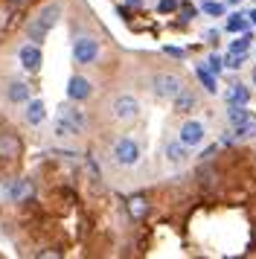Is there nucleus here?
Listing matches in <instances>:
<instances>
[{
    "label": "nucleus",
    "instance_id": "nucleus-30",
    "mask_svg": "<svg viewBox=\"0 0 256 259\" xmlns=\"http://www.w3.org/2000/svg\"><path fill=\"white\" fill-rule=\"evenodd\" d=\"M247 18H250V21H253V24H256V12H250V15H247Z\"/></svg>",
    "mask_w": 256,
    "mask_h": 259
},
{
    "label": "nucleus",
    "instance_id": "nucleus-12",
    "mask_svg": "<svg viewBox=\"0 0 256 259\" xmlns=\"http://www.w3.org/2000/svg\"><path fill=\"white\" fill-rule=\"evenodd\" d=\"M250 102V91L244 84H233L227 91V105H247Z\"/></svg>",
    "mask_w": 256,
    "mask_h": 259
},
{
    "label": "nucleus",
    "instance_id": "nucleus-22",
    "mask_svg": "<svg viewBox=\"0 0 256 259\" xmlns=\"http://www.w3.org/2000/svg\"><path fill=\"white\" fill-rule=\"evenodd\" d=\"M192 105H195V96L192 94H181L178 99H175V111H181V114H186V111H192Z\"/></svg>",
    "mask_w": 256,
    "mask_h": 259
},
{
    "label": "nucleus",
    "instance_id": "nucleus-8",
    "mask_svg": "<svg viewBox=\"0 0 256 259\" xmlns=\"http://www.w3.org/2000/svg\"><path fill=\"white\" fill-rule=\"evenodd\" d=\"M91 82L84 79V76H73L70 79V84H67V96L73 99V102H81V99H88L91 96Z\"/></svg>",
    "mask_w": 256,
    "mask_h": 259
},
{
    "label": "nucleus",
    "instance_id": "nucleus-24",
    "mask_svg": "<svg viewBox=\"0 0 256 259\" xmlns=\"http://www.w3.org/2000/svg\"><path fill=\"white\" fill-rule=\"evenodd\" d=\"M12 195H15V181H0V204L12 201Z\"/></svg>",
    "mask_w": 256,
    "mask_h": 259
},
{
    "label": "nucleus",
    "instance_id": "nucleus-32",
    "mask_svg": "<svg viewBox=\"0 0 256 259\" xmlns=\"http://www.w3.org/2000/svg\"><path fill=\"white\" fill-rule=\"evenodd\" d=\"M230 3H239V0H230Z\"/></svg>",
    "mask_w": 256,
    "mask_h": 259
},
{
    "label": "nucleus",
    "instance_id": "nucleus-2",
    "mask_svg": "<svg viewBox=\"0 0 256 259\" xmlns=\"http://www.w3.org/2000/svg\"><path fill=\"white\" fill-rule=\"evenodd\" d=\"M151 91L157 94V99H169V102H175L186 88H184V82H181L175 73H157V76L151 79Z\"/></svg>",
    "mask_w": 256,
    "mask_h": 259
},
{
    "label": "nucleus",
    "instance_id": "nucleus-26",
    "mask_svg": "<svg viewBox=\"0 0 256 259\" xmlns=\"http://www.w3.org/2000/svg\"><path fill=\"white\" fill-rule=\"evenodd\" d=\"M204 12H207V15H221L224 9H221L219 3H212V0H207V3H204Z\"/></svg>",
    "mask_w": 256,
    "mask_h": 259
},
{
    "label": "nucleus",
    "instance_id": "nucleus-19",
    "mask_svg": "<svg viewBox=\"0 0 256 259\" xmlns=\"http://www.w3.org/2000/svg\"><path fill=\"white\" fill-rule=\"evenodd\" d=\"M198 79H201V84H204V88H207L209 94H216V91H219V88H216V73L209 70V67H198Z\"/></svg>",
    "mask_w": 256,
    "mask_h": 259
},
{
    "label": "nucleus",
    "instance_id": "nucleus-23",
    "mask_svg": "<svg viewBox=\"0 0 256 259\" xmlns=\"http://www.w3.org/2000/svg\"><path fill=\"white\" fill-rule=\"evenodd\" d=\"M244 29H247L244 15H233L230 21H227V32H244Z\"/></svg>",
    "mask_w": 256,
    "mask_h": 259
},
{
    "label": "nucleus",
    "instance_id": "nucleus-11",
    "mask_svg": "<svg viewBox=\"0 0 256 259\" xmlns=\"http://www.w3.org/2000/svg\"><path fill=\"white\" fill-rule=\"evenodd\" d=\"M47 119V108L41 99H32V102H26V122L29 125H41Z\"/></svg>",
    "mask_w": 256,
    "mask_h": 259
},
{
    "label": "nucleus",
    "instance_id": "nucleus-17",
    "mask_svg": "<svg viewBox=\"0 0 256 259\" xmlns=\"http://www.w3.org/2000/svg\"><path fill=\"white\" fill-rule=\"evenodd\" d=\"M9 99L12 102H29V88L23 82H12L9 84Z\"/></svg>",
    "mask_w": 256,
    "mask_h": 259
},
{
    "label": "nucleus",
    "instance_id": "nucleus-27",
    "mask_svg": "<svg viewBox=\"0 0 256 259\" xmlns=\"http://www.w3.org/2000/svg\"><path fill=\"white\" fill-rule=\"evenodd\" d=\"M207 67H209L212 73H219L221 67H224V64H221V59H219V56H209V59H207Z\"/></svg>",
    "mask_w": 256,
    "mask_h": 259
},
{
    "label": "nucleus",
    "instance_id": "nucleus-7",
    "mask_svg": "<svg viewBox=\"0 0 256 259\" xmlns=\"http://www.w3.org/2000/svg\"><path fill=\"white\" fill-rule=\"evenodd\" d=\"M18 59H21L23 70L35 73L38 67H41V50L35 47V44H23V47H21V53H18Z\"/></svg>",
    "mask_w": 256,
    "mask_h": 259
},
{
    "label": "nucleus",
    "instance_id": "nucleus-5",
    "mask_svg": "<svg viewBox=\"0 0 256 259\" xmlns=\"http://www.w3.org/2000/svg\"><path fill=\"white\" fill-rule=\"evenodd\" d=\"M73 59L79 61V64H93V61L99 59V41H93V38H79V41L73 44Z\"/></svg>",
    "mask_w": 256,
    "mask_h": 259
},
{
    "label": "nucleus",
    "instance_id": "nucleus-15",
    "mask_svg": "<svg viewBox=\"0 0 256 259\" xmlns=\"http://www.w3.org/2000/svg\"><path fill=\"white\" fill-rule=\"evenodd\" d=\"M58 114H61V117H67L79 131L84 128V122H88V119H84V114H81L79 108H73V105H61V108H58Z\"/></svg>",
    "mask_w": 256,
    "mask_h": 259
},
{
    "label": "nucleus",
    "instance_id": "nucleus-18",
    "mask_svg": "<svg viewBox=\"0 0 256 259\" xmlns=\"http://www.w3.org/2000/svg\"><path fill=\"white\" fill-rule=\"evenodd\" d=\"M56 134H58V137H73V134H79V128H76L67 117H61V114H58V117H56Z\"/></svg>",
    "mask_w": 256,
    "mask_h": 259
},
{
    "label": "nucleus",
    "instance_id": "nucleus-14",
    "mask_svg": "<svg viewBox=\"0 0 256 259\" xmlns=\"http://www.w3.org/2000/svg\"><path fill=\"white\" fill-rule=\"evenodd\" d=\"M128 212H131L134 219H143V215L149 212V201H146V195H131V198H128Z\"/></svg>",
    "mask_w": 256,
    "mask_h": 259
},
{
    "label": "nucleus",
    "instance_id": "nucleus-3",
    "mask_svg": "<svg viewBox=\"0 0 256 259\" xmlns=\"http://www.w3.org/2000/svg\"><path fill=\"white\" fill-rule=\"evenodd\" d=\"M137 114H140V102L134 99V96L122 94V96H116L114 102H111V117L119 119V122H128V119H134Z\"/></svg>",
    "mask_w": 256,
    "mask_h": 259
},
{
    "label": "nucleus",
    "instance_id": "nucleus-4",
    "mask_svg": "<svg viewBox=\"0 0 256 259\" xmlns=\"http://www.w3.org/2000/svg\"><path fill=\"white\" fill-rule=\"evenodd\" d=\"M114 160L119 166H134L140 160V146L131 137H122V140H116L114 146Z\"/></svg>",
    "mask_w": 256,
    "mask_h": 259
},
{
    "label": "nucleus",
    "instance_id": "nucleus-21",
    "mask_svg": "<svg viewBox=\"0 0 256 259\" xmlns=\"http://www.w3.org/2000/svg\"><path fill=\"white\" fill-rule=\"evenodd\" d=\"M32 195V184L29 181H15V195H12V201H23Z\"/></svg>",
    "mask_w": 256,
    "mask_h": 259
},
{
    "label": "nucleus",
    "instance_id": "nucleus-28",
    "mask_svg": "<svg viewBox=\"0 0 256 259\" xmlns=\"http://www.w3.org/2000/svg\"><path fill=\"white\" fill-rule=\"evenodd\" d=\"M160 9H163V12H172V9H175V0H160Z\"/></svg>",
    "mask_w": 256,
    "mask_h": 259
},
{
    "label": "nucleus",
    "instance_id": "nucleus-20",
    "mask_svg": "<svg viewBox=\"0 0 256 259\" xmlns=\"http://www.w3.org/2000/svg\"><path fill=\"white\" fill-rule=\"evenodd\" d=\"M250 41H253V38H250V32H247V35H242L239 41H233L230 47H227V53H236V56H247V53H250Z\"/></svg>",
    "mask_w": 256,
    "mask_h": 259
},
{
    "label": "nucleus",
    "instance_id": "nucleus-10",
    "mask_svg": "<svg viewBox=\"0 0 256 259\" xmlns=\"http://www.w3.org/2000/svg\"><path fill=\"white\" fill-rule=\"evenodd\" d=\"M21 154V140L15 134H0V157H18Z\"/></svg>",
    "mask_w": 256,
    "mask_h": 259
},
{
    "label": "nucleus",
    "instance_id": "nucleus-6",
    "mask_svg": "<svg viewBox=\"0 0 256 259\" xmlns=\"http://www.w3.org/2000/svg\"><path fill=\"white\" fill-rule=\"evenodd\" d=\"M204 122H198V119H189V122H184L181 125V140L186 143V146H198V143H204Z\"/></svg>",
    "mask_w": 256,
    "mask_h": 259
},
{
    "label": "nucleus",
    "instance_id": "nucleus-31",
    "mask_svg": "<svg viewBox=\"0 0 256 259\" xmlns=\"http://www.w3.org/2000/svg\"><path fill=\"white\" fill-rule=\"evenodd\" d=\"M253 84H256V67H253Z\"/></svg>",
    "mask_w": 256,
    "mask_h": 259
},
{
    "label": "nucleus",
    "instance_id": "nucleus-25",
    "mask_svg": "<svg viewBox=\"0 0 256 259\" xmlns=\"http://www.w3.org/2000/svg\"><path fill=\"white\" fill-rule=\"evenodd\" d=\"M244 61H247V56H236V53H227V59H224V64L230 67V70H239Z\"/></svg>",
    "mask_w": 256,
    "mask_h": 259
},
{
    "label": "nucleus",
    "instance_id": "nucleus-29",
    "mask_svg": "<svg viewBox=\"0 0 256 259\" xmlns=\"http://www.w3.org/2000/svg\"><path fill=\"white\" fill-rule=\"evenodd\" d=\"M166 53H169V56H178V59H184L186 56L184 50H178V47H166Z\"/></svg>",
    "mask_w": 256,
    "mask_h": 259
},
{
    "label": "nucleus",
    "instance_id": "nucleus-9",
    "mask_svg": "<svg viewBox=\"0 0 256 259\" xmlns=\"http://www.w3.org/2000/svg\"><path fill=\"white\" fill-rule=\"evenodd\" d=\"M186 149H189V146H186L184 140L169 143V146H166V160L172 166H184L186 160H189V152H186Z\"/></svg>",
    "mask_w": 256,
    "mask_h": 259
},
{
    "label": "nucleus",
    "instance_id": "nucleus-1",
    "mask_svg": "<svg viewBox=\"0 0 256 259\" xmlns=\"http://www.w3.org/2000/svg\"><path fill=\"white\" fill-rule=\"evenodd\" d=\"M58 15H61V6L58 3H47L44 9L35 15V21L29 24V41H44L47 32L58 24Z\"/></svg>",
    "mask_w": 256,
    "mask_h": 259
},
{
    "label": "nucleus",
    "instance_id": "nucleus-13",
    "mask_svg": "<svg viewBox=\"0 0 256 259\" xmlns=\"http://www.w3.org/2000/svg\"><path fill=\"white\" fill-rule=\"evenodd\" d=\"M247 137H256V117L244 119L242 125H233V140H247Z\"/></svg>",
    "mask_w": 256,
    "mask_h": 259
},
{
    "label": "nucleus",
    "instance_id": "nucleus-16",
    "mask_svg": "<svg viewBox=\"0 0 256 259\" xmlns=\"http://www.w3.org/2000/svg\"><path fill=\"white\" fill-rule=\"evenodd\" d=\"M244 119H250V111H247L244 105H230L227 108V122H230V125H242Z\"/></svg>",
    "mask_w": 256,
    "mask_h": 259
}]
</instances>
